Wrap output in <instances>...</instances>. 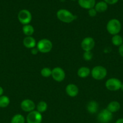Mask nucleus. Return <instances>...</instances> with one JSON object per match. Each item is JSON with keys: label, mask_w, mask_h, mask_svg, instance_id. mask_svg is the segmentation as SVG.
<instances>
[{"label": "nucleus", "mask_w": 123, "mask_h": 123, "mask_svg": "<svg viewBox=\"0 0 123 123\" xmlns=\"http://www.w3.org/2000/svg\"><path fill=\"white\" fill-rule=\"evenodd\" d=\"M112 42L113 45L120 46L123 43V39L121 36H119V35H114L112 38Z\"/></svg>", "instance_id": "obj_20"}, {"label": "nucleus", "mask_w": 123, "mask_h": 123, "mask_svg": "<svg viewBox=\"0 0 123 123\" xmlns=\"http://www.w3.org/2000/svg\"><path fill=\"white\" fill-rule=\"evenodd\" d=\"M119 53L121 55V56H122L123 57V43L120 46H119Z\"/></svg>", "instance_id": "obj_28"}, {"label": "nucleus", "mask_w": 123, "mask_h": 123, "mask_svg": "<svg viewBox=\"0 0 123 123\" xmlns=\"http://www.w3.org/2000/svg\"><path fill=\"white\" fill-rule=\"evenodd\" d=\"M115 123H123V118L118 119Z\"/></svg>", "instance_id": "obj_30"}, {"label": "nucleus", "mask_w": 123, "mask_h": 123, "mask_svg": "<svg viewBox=\"0 0 123 123\" xmlns=\"http://www.w3.org/2000/svg\"><path fill=\"white\" fill-rule=\"evenodd\" d=\"M11 123H25V118L21 114H16L12 118Z\"/></svg>", "instance_id": "obj_21"}, {"label": "nucleus", "mask_w": 123, "mask_h": 123, "mask_svg": "<svg viewBox=\"0 0 123 123\" xmlns=\"http://www.w3.org/2000/svg\"><path fill=\"white\" fill-rule=\"evenodd\" d=\"M66 92L69 96L71 97H74L78 94V88L77 85H75V84H68L66 86Z\"/></svg>", "instance_id": "obj_12"}, {"label": "nucleus", "mask_w": 123, "mask_h": 123, "mask_svg": "<svg viewBox=\"0 0 123 123\" xmlns=\"http://www.w3.org/2000/svg\"><path fill=\"white\" fill-rule=\"evenodd\" d=\"M91 74L92 78L96 80H101L107 75V70L102 66H96L92 70Z\"/></svg>", "instance_id": "obj_3"}, {"label": "nucleus", "mask_w": 123, "mask_h": 123, "mask_svg": "<svg viewBox=\"0 0 123 123\" xmlns=\"http://www.w3.org/2000/svg\"><path fill=\"white\" fill-rule=\"evenodd\" d=\"M120 108L121 106L119 102H116V101H113V102H111L110 103H109L107 107V109L110 112L113 113L118 111Z\"/></svg>", "instance_id": "obj_15"}, {"label": "nucleus", "mask_w": 123, "mask_h": 123, "mask_svg": "<svg viewBox=\"0 0 123 123\" xmlns=\"http://www.w3.org/2000/svg\"><path fill=\"white\" fill-rule=\"evenodd\" d=\"M20 107L24 111L30 112L31 111H33L34 109L36 108V106L32 100L30 99H25L21 102Z\"/></svg>", "instance_id": "obj_11"}, {"label": "nucleus", "mask_w": 123, "mask_h": 123, "mask_svg": "<svg viewBox=\"0 0 123 123\" xmlns=\"http://www.w3.org/2000/svg\"><path fill=\"white\" fill-rule=\"evenodd\" d=\"M18 20L23 25H27L32 19L31 13L27 10H22L19 12L18 15Z\"/></svg>", "instance_id": "obj_6"}, {"label": "nucleus", "mask_w": 123, "mask_h": 123, "mask_svg": "<svg viewBox=\"0 0 123 123\" xmlns=\"http://www.w3.org/2000/svg\"><path fill=\"white\" fill-rule=\"evenodd\" d=\"M10 99L8 97L5 96H0V107L6 108L9 105Z\"/></svg>", "instance_id": "obj_23"}, {"label": "nucleus", "mask_w": 123, "mask_h": 123, "mask_svg": "<svg viewBox=\"0 0 123 123\" xmlns=\"http://www.w3.org/2000/svg\"><path fill=\"white\" fill-rule=\"evenodd\" d=\"M78 4L82 8L90 9L95 6V0H78Z\"/></svg>", "instance_id": "obj_13"}, {"label": "nucleus", "mask_w": 123, "mask_h": 123, "mask_svg": "<svg viewBox=\"0 0 123 123\" xmlns=\"http://www.w3.org/2000/svg\"><path fill=\"white\" fill-rule=\"evenodd\" d=\"M93 57V54L90 51H85L83 54V58L86 61H89L92 60Z\"/></svg>", "instance_id": "obj_25"}, {"label": "nucleus", "mask_w": 123, "mask_h": 123, "mask_svg": "<svg viewBox=\"0 0 123 123\" xmlns=\"http://www.w3.org/2000/svg\"><path fill=\"white\" fill-rule=\"evenodd\" d=\"M53 48L51 42L48 39H42L39 41L37 44V48L41 52L46 54L49 52Z\"/></svg>", "instance_id": "obj_4"}, {"label": "nucleus", "mask_w": 123, "mask_h": 123, "mask_svg": "<svg viewBox=\"0 0 123 123\" xmlns=\"http://www.w3.org/2000/svg\"></svg>", "instance_id": "obj_34"}, {"label": "nucleus", "mask_w": 123, "mask_h": 123, "mask_svg": "<svg viewBox=\"0 0 123 123\" xmlns=\"http://www.w3.org/2000/svg\"><path fill=\"white\" fill-rule=\"evenodd\" d=\"M121 30V22L116 19H112L108 22L107 24V30L112 35H116Z\"/></svg>", "instance_id": "obj_2"}, {"label": "nucleus", "mask_w": 123, "mask_h": 123, "mask_svg": "<svg viewBox=\"0 0 123 123\" xmlns=\"http://www.w3.org/2000/svg\"><path fill=\"white\" fill-rule=\"evenodd\" d=\"M47 108H48L47 103L45 102H44V101H41V102H40L37 104V107H36V108H37V111H38L40 113L45 112L46 110L47 109Z\"/></svg>", "instance_id": "obj_22"}, {"label": "nucleus", "mask_w": 123, "mask_h": 123, "mask_svg": "<svg viewBox=\"0 0 123 123\" xmlns=\"http://www.w3.org/2000/svg\"><path fill=\"white\" fill-rule=\"evenodd\" d=\"M57 17L60 21L65 23H71L77 18L69 11L65 9H60L57 12Z\"/></svg>", "instance_id": "obj_1"}, {"label": "nucleus", "mask_w": 123, "mask_h": 123, "mask_svg": "<svg viewBox=\"0 0 123 123\" xmlns=\"http://www.w3.org/2000/svg\"><path fill=\"white\" fill-rule=\"evenodd\" d=\"M121 89L122 91H123V83L121 84Z\"/></svg>", "instance_id": "obj_32"}, {"label": "nucleus", "mask_w": 123, "mask_h": 123, "mask_svg": "<svg viewBox=\"0 0 123 123\" xmlns=\"http://www.w3.org/2000/svg\"><path fill=\"white\" fill-rule=\"evenodd\" d=\"M73 1H75V0H73Z\"/></svg>", "instance_id": "obj_33"}, {"label": "nucleus", "mask_w": 123, "mask_h": 123, "mask_svg": "<svg viewBox=\"0 0 123 123\" xmlns=\"http://www.w3.org/2000/svg\"><path fill=\"white\" fill-rule=\"evenodd\" d=\"M90 70L88 67H82L78 69L77 74L80 78H87L88 76L90 74Z\"/></svg>", "instance_id": "obj_17"}, {"label": "nucleus", "mask_w": 123, "mask_h": 123, "mask_svg": "<svg viewBox=\"0 0 123 123\" xmlns=\"http://www.w3.org/2000/svg\"><path fill=\"white\" fill-rule=\"evenodd\" d=\"M24 45L28 49H33L35 48L36 45V42L33 37L31 36H27L23 40Z\"/></svg>", "instance_id": "obj_14"}, {"label": "nucleus", "mask_w": 123, "mask_h": 123, "mask_svg": "<svg viewBox=\"0 0 123 123\" xmlns=\"http://www.w3.org/2000/svg\"><path fill=\"white\" fill-rule=\"evenodd\" d=\"M81 46L84 51H90L95 46V41L92 37H86L81 43Z\"/></svg>", "instance_id": "obj_10"}, {"label": "nucleus", "mask_w": 123, "mask_h": 123, "mask_svg": "<svg viewBox=\"0 0 123 123\" xmlns=\"http://www.w3.org/2000/svg\"><path fill=\"white\" fill-rule=\"evenodd\" d=\"M41 75L44 78H48L50 76H51L52 74V70L49 68H47V67H45V68H42L41 70Z\"/></svg>", "instance_id": "obj_24"}, {"label": "nucleus", "mask_w": 123, "mask_h": 123, "mask_svg": "<svg viewBox=\"0 0 123 123\" xmlns=\"http://www.w3.org/2000/svg\"><path fill=\"white\" fill-rule=\"evenodd\" d=\"M121 82L118 79L110 78L106 81V87L107 88V90H110V91H115L121 89Z\"/></svg>", "instance_id": "obj_5"}, {"label": "nucleus", "mask_w": 123, "mask_h": 123, "mask_svg": "<svg viewBox=\"0 0 123 123\" xmlns=\"http://www.w3.org/2000/svg\"><path fill=\"white\" fill-rule=\"evenodd\" d=\"M112 113L109 111L107 109H102L98 114L97 120L100 123H109L112 120Z\"/></svg>", "instance_id": "obj_7"}, {"label": "nucleus", "mask_w": 123, "mask_h": 123, "mask_svg": "<svg viewBox=\"0 0 123 123\" xmlns=\"http://www.w3.org/2000/svg\"><path fill=\"white\" fill-rule=\"evenodd\" d=\"M96 11L95 8H90L88 11V13H89V15L91 17H94L96 15Z\"/></svg>", "instance_id": "obj_26"}, {"label": "nucleus", "mask_w": 123, "mask_h": 123, "mask_svg": "<svg viewBox=\"0 0 123 123\" xmlns=\"http://www.w3.org/2000/svg\"><path fill=\"white\" fill-rule=\"evenodd\" d=\"M42 121V116L41 113L37 111H33L28 114L27 117V123H41Z\"/></svg>", "instance_id": "obj_8"}, {"label": "nucleus", "mask_w": 123, "mask_h": 123, "mask_svg": "<svg viewBox=\"0 0 123 123\" xmlns=\"http://www.w3.org/2000/svg\"><path fill=\"white\" fill-rule=\"evenodd\" d=\"M87 109L90 114H95L98 109V104L95 101H90L87 105Z\"/></svg>", "instance_id": "obj_16"}, {"label": "nucleus", "mask_w": 123, "mask_h": 123, "mask_svg": "<svg viewBox=\"0 0 123 123\" xmlns=\"http://www.w3.org/2000/svg\"><path fill=\"white\" fill-rule=\"evenodd\" d=\"M52 77L57 82H62L65 79V73L60 67H55L52 70Z\"/></svg>", "instance_id": "obj_9"}, {"label": "nucleus", "mask_w": 123, "mask_h": 123, "mask_svg": "<svg viewBox=\"0 0 123 123\" xmlns=\"http://www.w3.org/2000/svg\"><path fill=\"white\" fill-rule=\"evenodd\" d=\"M22 31L24 32V34L27 36H31L34 33V28L31 25H25L22 28Z\"/></svg>", "instance_id": "obj_19"}, {"label": "nucleus", "mask_w": 123, "mask_h": 123, "mask_svg": "<svg viewBox=\"0 0 123 123\" xmlns=\"http://www.w3.org/2000/svg\"><path fill=\"white\" fill-rule=\"evenodd\" d=\"M2 94H3V89L1 86H0V96H2Z\"/></svg>", "instance_id": "obj_31"}, {"label": "nucleus", "mask_w": 123, "mask_h": 123, "mask_svg": "<svg viewBox=\"0 0 123 123\" xmlns=\"http://www.w3.org/2000/svg\"><path fill=\"white\" fill-rule=\"evenodd\" d=\"M38 49H37V48H34L33 49H31V54H33V55H36L38 53Z\"/></svg>", "instance_id": "obj_29"}, {"label": "nucleus", "mask_w": 123, "mask_h": 123, "mask_svg": "<svg viewBox=\"0 0 123 123\" xmlns=\"http://www.w3.org/2000/svg\"><path fill=\"white\" fill-rule=\"evenodd\" d=\"M95 9L97 12H104L107 9V4L104 1H100L96 4L95 6Z\"/></svg>", "instance_id": "obj_18"}, {"label": "nucleus", "mask_w": 123, "mask_h": 123, "mask_svg": "<svg viewBox=\"0 0 123 123\" xmlns=\"http://www.w3.org/2000/svg\"><path fill=\"white\" fill-rule=\"evenodd\" d=\"M118 1V0H104V2H106L107 4H114L116 3Z\"/></svg>", "instance_id": "obj_27"}]
</instances>
